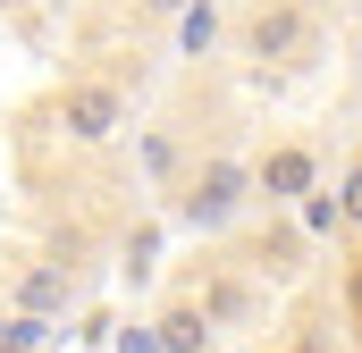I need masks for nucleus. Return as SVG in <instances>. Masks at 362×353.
Returning a JSON list of instances; mask_svg holds the SVG:
<instances>
[{
  "label": "nucleus",
  "instance_id": "9",
  "mask_svg": "<svg viewBox=\"0 0 362 353\" xmlns=\"http://www.w3.org/2000/svg\"><path fill=\"white\" fill-rule=\"evenodd\" d=\"M337 219H354V227H362V169L346 176V202H337Z\"/></svg>",
  "mask_w": 362,
  "mask_h": 353
},
{
  "label": "nucleus",
  "instance_id": "3",
  "mask_svg": "<svg viewBox=\"0 0 362 353\" xmlns=\"http://www.w3.org/2000/svg\"><path fill=\"white\" fill-rule=\"evenodd\" d=\"M236 42H245V59H262V68H270V59H295V51H303V8H295V0H262V8L236 25Z\"/></svg>",
  "mask_w": 362,
  "mask_h": 353
},
{
  "label": "nucleus",
  "instance_id": "5",
  "mask_svg": "<svg viewBox=\"0 0 362 353\" xmlns=\"http://www.w3.org/2000/svg\"><path fill=\"white\" fill-rule=\"evenodd\" d=\"M152 345H160V353H202V345H211V311H202V303H177V311L160 320Z\"/></svg>",
  "mask_w": 362,
  "mask_h": 353
},
{
  "label": "nucleus",
  "instance_id": "4",
  "mask_svg": "<svg viewBox=\"0 0 362 353\" xmlns=\"http://www.w3.org/2000/svg\"><path fill=\"white\" fill-rule=\"evenodd\" d=\"M253 193H270V202H312V193H320V160H312L303 143H278L270 160L253 169Z\"/></svg>",
  "mask_w": 362,
  "mask_h": 353
},
{
  "label": "nucleus",
  "instance_id": "10",
  "mask_svg": "<svg viewBox=\"0 0 362 353\" xmlns=\"http://www.w3.org/2000/svg\"><path fill=\"white\" fill-rule=\"evenodd\" d=\"M278 353H295V345H278Z\"/></svg>",
  "mask_w": 362,
  "mask_h": 353
},
{
  "label": "nucleus",
  "instance_id": "7",
  "mask_svg": "<svg viewBox=\"0 0 362 353\" xmlns=\"http://www.w3.org/2000/svg\"><path fill=\"white\" fill-rule=\"evenodd\" d=\"M211 34H219V17L211 8H185V51H211Z\"/></svg>",
  "mask_w": 362,
  "mask_h": 353
},
{
  "label": "nucleus",
  "instance_id": "1",
  "mask_svg": "<svg viewBox=\"0 0 362 353\" xmlns=\"http://www.w3.org/2000/svg\"><path fill=\"white\" fill-rule=\"evenodd\" d=\"M245 193H253V169L219 152V160H202V169L185 176V193H177V219H185V227H202V236H211V227H228V219L245 210Z\"/></svg>",
  "mask_w": 362,
  "mask_h": 353
},
{
  "label": "nucleus",
  "instance_id": "6",
  "mask_svg": "<svg viewBox=\"0 0 362 353\" xmlns=\"http://www.w3.org/2000/svg\"><path fill=\"white\" fill-rule=\"evenodd\" d=\"M17 294H25V311H51V303H59V269H34Z\"/></svg>",
  "mask_w": 362,
  "mask_h": 353
},
{
  "label": "nucleus",
  "instance_id": "8",
  "mask_svg": "<svg viewBox=\"0 0 362 353\" xmlns=\"http://www.w3.org/2000/svg\"><path fill=\"white\" fill-rule=\"evenodd\" d=\"M160 261V236H152V227H144V236H127V269H135V277H144V269Z\"/></svg>",
  "mask_w": 362,
  "mask_h": 353
},
{
  "label": "nucleus",
  "instance_id": "2",
  "mask_svg": "<svg viewBox=\"0 0 362 353\" xmlns=\"http://www.w3.org/2000/svg\"><path fill=\"white\" fill-rule=\"evenodd\" d=\"M59 126H68L76 143H110V135L127 126V92L118 85H68L59 92Z\"/></svg>",
  "mask_w": 362,
  "mask_h": 353
}]
</instances>
